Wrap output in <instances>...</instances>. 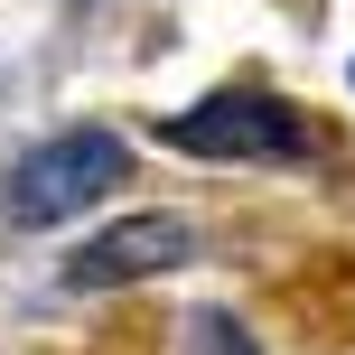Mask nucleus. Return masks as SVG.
Returning <instances> with one entry per match:
<instances>
[{
    "label": "nucleus",
    "mask_w": 355,
    "mask_h": 355,
    "mask_svg": "<svg viewBox=\"0 0 355 355\" xmlns=\"http://www.w3.org/2000/svg\"><path fill=\"white\" fill-rule=\"evenodd\" d=\"M122 178H131V141L122 131H56V141H37L10 168V215L19 225H66V215L103 206Z\"/></svg>",
    "instance_id": "obj_1"
},
{
    "label": "nucleus",
    "mask_w": 355,
    "mask_h": 355,
    "mask_svg": "<svg viewBox=\"0 0 355 355\" xmlns=\"http://www.w3.org/2000/svg\"><path fill=\"white\" fill-rule=\"evenodd\" d=\"M159 141L187 150V159H300L309 131L290 122V103H271V94H206V103L168 112Z\"/></svg>",
    "instance_id": "obj_2"
},
{
    "label": "nucleus",
    "mask_w": 355,
    "mask_h": 355,
    "mask_svg": "<svg viewBox=\"0 0 355 355\" xmlns=\"http://www.w3.org/2000/svg\"><path fill=\"white\" fill-rule=\"evenodd\" d=\"M187 252H196V225H187V215H122V225H103L66 262V281L75 290H131V281H150V271H178Z\"/></svg>",
    "instance_id": "obj_3"
},
{
    "label": "nucleus",
    "mask_w": 355,
    "mask_h": 355,
    "mask_svg": "<svg viewBox=\"0 0 355 355\" xmlns=\"http://www.w3.org/2000/svg\"><path fill=\"white\" fill-rule=\"evenodd\" d=\"M187 327H196V355H252V337H243L234 318H215V309H206V318H187Z\"/></svg>",
    "instance_id": "obj_4"
}]
</instances>
